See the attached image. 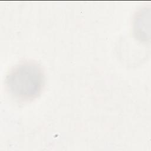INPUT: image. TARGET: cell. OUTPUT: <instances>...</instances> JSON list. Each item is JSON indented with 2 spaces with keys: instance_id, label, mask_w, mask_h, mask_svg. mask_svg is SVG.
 Instances as JSON below:
<instances>
[{
  "instance_id": "obj_1",
  "label": "cell",
  "mask_w": 151,
  "mask_h": 151,
  "mask_svg": "<svg viewBox=\"0 0 151 151\" xmlns=\"http://www.w3.org/2000/svg\"><path fill=\"white\" fill-rule=\"evenodd\" d=\"M44 74L41 66L33 61H25L14 67L8 73L5 84L15 99L28 101L37 97L44 85Z\"/></svg>"
}]
</instances>
